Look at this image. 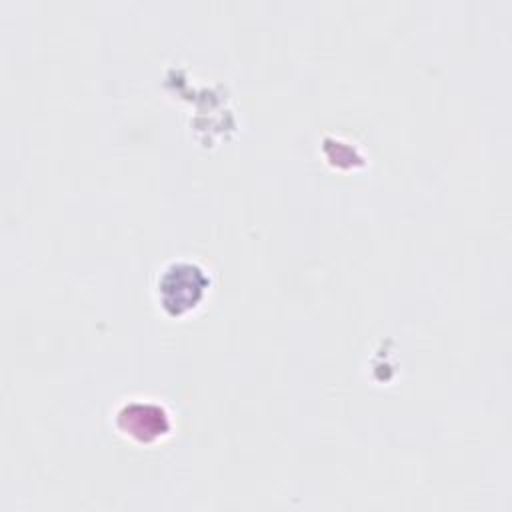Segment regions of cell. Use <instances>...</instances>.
I'll return each instance as SVG.
<instances>
[{"mask_svg":"<svg viewBox=\"0 0 512 512\" xmlns=\"http://www.w3.org/2000/svg\"><path fill=\"white\" fill-rule=\"evenodd\" d=\"M162 280H168L172 284H178V292L162 300V306L170 314H184L190 308L198 306V302L204 298V292L210 284L206 272L194 264V262H172L160 276Z\"/></svg>","mask_w":512,"mask_h":512,"instance_id":"6da1fadb","label":"cell"},{"mask_svg":"<svg viewBox=\"0 0 512 512\" xmlns=\"http://www.w3.org/2000/svg\"><path fill=\"white\" fill-rule=\"evenodd\" d=\"M144 416V402H128L116 414L118 430L138 442H152L170 432V418L160 404L148 406L146 418Z\"/></svg>","mask_w":512,"mask_h":512,"instance_id":"7a4b0ae2","label":"cell"}]
</instances>
